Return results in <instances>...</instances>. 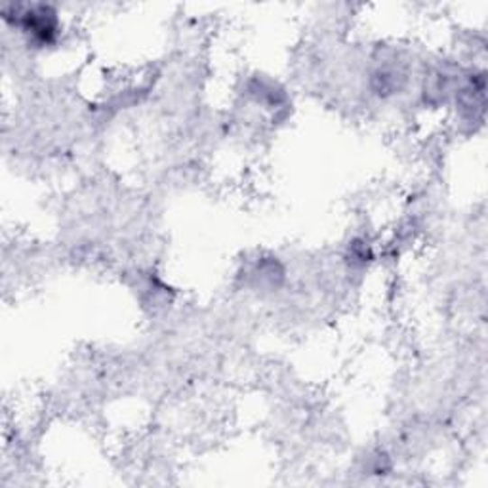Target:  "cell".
<instances>
[{"mask_svg":"<svg viewBox=\"0 0 488 488\" xmlns=\"http://www.w3.org/2000/svg\"><path fill=\"white\" fill-rule=\"evenodd\" d=\"M23 22L22 27L29 35H32V39L46 44L56 37L58 32V20L56 14L46 8V6H39V8H27L23 14Z\"/></svg>","mask_w":488,"mask_h":488,"instance_id":"cell-1","label":"cell"}]
</instances>
